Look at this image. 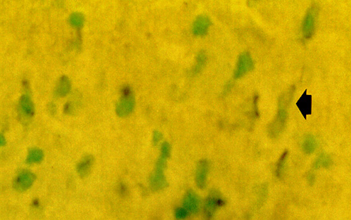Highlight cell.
<instances>
[{
  "label": "cell",
  "instance_id": "1",
  "mask_svg": "<svg viewBox=\"0 0 351 220\" xmlns=\"http://www.w3.org/2000/svg\"><path fill=\"white\" fill-rule=\"evenodd\" d=\"M136 100L134 94L130 87H124L121 91V96L117 102L115 111L117 115L120 118H125L132 114L135 109Z\"/></svg>",
  "mask_w": 351,
  "mask_h": 220
},
{
  "label": "cell",
  "instance_id": "2",
  "mask_svg": "<svg viewBox=\"0 0 351 220\" xmlns=\"http://www.w3.org/2000/svg\"><path fill=\"white\" fill-rule=\"evenodd\" d=\"M318 15V7L313 4L309 7L302 21V34L305 39H310L316 32V21Z\"/></svg>",
  "mask_w": 351,
  "mask_h": 220
},
{
  "label": "cell",
  "instance_id": "3",
  "mask_svg": "<svg viewBox=\"0 0 351 220\" xmlns=\"http://www.w3.org/2000/svg\"><path fill=\"white\" fill-rule=\"evenodd\" d=\"M36 180L35 174L29 170L19 171L13 180V188L19 193L28 191Z\"/></svg>",
  "mask_w": 351,
  "mask_h": 220
},
{
  "label": "cell",
  "instance_id": "4",
  "mask_svg": "<svg viewBox=\"0 0 351 220\" xmlns=\"http://www.w3.org/2000/svg\"><path fill=\"white\" fill-rule=\"evenodd\" d=\"M35 113L34 102L28 94H23L19 98L18 115L22 123H29Z\"/></svg>",
  "mask_w": 351,
  "mask_h": 220
},
{
  "label": "cell",
  "instance_id": "5",
  "mask_svg": "<svg viewBox=\"0 0 351 220\" xmlns=\"http://www.w3.org/2000/svg\"><path fill=\"white\" fill-rule=\"evenodd\" d=\"M287 111L286 108H280L275 119L268 126V135L271 138H276L282 134L285 129L287 120Z\"/></svg>",
  "mask_w": 351,
  "mask_h": 220
},
{
  "label": "cell",
  "instance_id": "6",
  "mask_svg": "<svg viewBox=\"0 0 351 220\" xmlns=\"http://www.w3.org/2000/svg\"><path fill=\"white\" fill-rule=\"evenodd\" d=\"M254 66H255L254 61H253L250 53L243 52L239 54V58H238L236 67H235L233 77L235 79L243 78L244 76L246 75L247 73H249L254 69Z\"/></svg>",
  "mask_w": 351,
  "mask_h": 220
},
{
  "label": "cell",
  "instance_id": "7",
  "mask_svg": "<svg viewBox=\"0 0 351 220\" xmlns=\"http://www.w3.org/2000/svg\"><path fill=\"white\" fill-rule=\"evenodd\" d=\"M224 204H225V200L222 198L219 192L216 190L211 191L204 203V213L207 218H212L216 211L219 209V207H223Z\"/></svg>",
  "mask_w": 351,
  "mask_h": 220
},
{
  "label": "cell",
  "instance_id": "8",
  "mask_svg": "<svg viewBox=\"0 0 351 220\" xmlns=\"http://www.w3.org/2000/svg\"><path fill=\"white\" fill-rule=\"evenodd\" d=\"M95 165V158L91 154H85L77 164L76 171L79 178L85 179L91 174Z\"/></svg>",
  "mask_w": 351,
  "mask_h": 220
},
{
  "label": "cell",
  "instance_id": "9",
  "mask_svg": "<svg viewBox=\"0 0 351 220\" xmlns=\"http://www.w3.org/2000/svg\"><path fill=\"white\" fill-rule=\"evenodd\" d=\"M209 161L208 160H201L197 164L196 171V185L199 189H204L207 183L208 171H209Z\"/></svg>",
  "mask_w": 351,
  "mask_h": 220
},
{
  "label": "cell",
  "instance_id": "10",
  "mask_svg": "<svg viewBox=\"0 0 351 220\" xmlns=\"http://www.w3.org/2000/svg\"><path fill=\"white\" fill-rule=\"evenodd\" d=\"M212 25V21L208 16L200 15L197 16L193 24V34L195 36L203 37L208 34Z\"/></svg>",
  "mask_w": 351,
  "mask_h": 220
},
{
  "label": "cell",
  "instance_id": "11",
  "mask_svg": "<svg viewBox=\"0 0 351 220\" xmlns=\"http://www.w3.org/2000/svg\"><path fill=\"white\" fill-rule=\"evenodd\" d=\"M163 170L154 169L153 173L150 176V188L153 191H158L166 188L168 186V183L167 181L165 172Z\"/></svg>",
  "mask_w": 351,
  "mask_h": 220
},
{
  "label": "cell",
  "instance_id": "12",
  "mask_svg": "<svg viewBox=\"0 0 351 220\" xmlns=\"http://www.w3.org/2000/svg\"><path fill=\"white\" fill-rule=\"evenodd\" d=\"M183 206L191 214L197 213L200 209L199 196L193 190H188L184 197Z\"/></svg>",
  "mask_w": 351,
  "mask_h": 220
},
{
  "label": "cell",
  "instance_id": "13",
  "mask_svg": "<svg viewBox=\"0 0 351 220\" xmlns=\"http://www.w3.org/2000/svg\"><path fill=\"white\" fill-rule=\"evenodd\" d=\"M71 90V82L67 76L63 75L58 78L54 86V95L57 98H64L69 94Z\"/></svg>",
  "mask_w": 351,
  "mask_h": 220
},
{
  "label": "cell",
  "instance_id": "14",
  "mask_svg": "<svg viewBox=\"0 0 351 220\" xmlns=\"http://www.w3.org/2000/svg\"><path fill=\"white\" fill-rule=\"evenodd\" d=\"M306 91L307 90H305L296 102V105L305 119H306V116L312 114V96L308 95Z\"/></svg>",
  "mask_w": 351,
  "mask_h": 220
},
{
  "label": "cell",
  "instance_id": "15",
  "mask_svg": "<svg viewBox=\"0 0 351 220\" xmlns=\"http://www.w3.org/2000/svg\"><path fill=\"white\" fill-rule=\"evenodd\" d=\"M43 159H44V152L42 149L38 148H32L27 152L26 163L28 165L39 164L43 161Z\"/></svg>",
  "mask_w": 351,
  "mask_h": 220
},
{
  "label": "cell",
  "instance_id": "16",
  "mask_svg": "<svg viewBox=\"0 0 351 220\" xmlns=\"http://www.w3.org/2000/svg\"><path fill=\"white\" fill-rule=\"evenodd\" d=\"M318 147V142L316 138L313 135H307L305 136L302 142V151L307 155L313 153Z\"/></svg>",
  "mask_w": 351,
  "mask_h": 220
},
{
  "label": "cell",
  "instance_id": "17",
  "mask_svg": "<svg viewBox=\"0 0 351 220\" xmlns=\"http://www.w3.org/2000/svg\"><path fill=\"white\" fill-rule=\"evenodd\" d=\"M207 53L204 51H201L198 53L197 56V59H196V64L193 67V69H192V73L193 75L196 76L198 73L203 70L204 67H205L206 63H207Z\"/></svg>",
  "mask_w": 351,
  "mask_h": 220
},
{
  "label": "cell",
  "instance_id": "18",
  "mask_svg": "<svg viewBox=\"0 0 351 220\" xmlns=\"http://www.w3.org/2000/svg\"><path fill=\"white\" fill-rule=\"evenodd\" d=\"M333 164L331 156L327 153H322L314 162L313 168L316 169H328Z\"/></svg>",
  "mask_w": 351,
  "mask_h": 220
},
{
  "label": "cell",
  "instance_id": "19",
  "mask_svg": "<svg viewBox=\"0 0 351 220\" xmlns=\"http://www.w3.org/2000/svg\"><path fill=\"white\" fill-rule=\"evenodd\" d=\"M80 96H77L66 103L65 106H64V113L67 115H74L75 112L78 111V109L80 106Z\"/></svg>",
  "mask_w": 351,
  "mask_h": 220
},
{
  "label": "cell",
  "instance_id": "20",
  "mask_svg": "<svg viewBox=\"0 0 351 220\" xmlns=\"http://www.w3.org/2000/svg\"><path fill=\"white\" fill-rule=\"evenodd\" d=\"M69 22L72 27L80 29L85 23V16L80 12H74L69 16Z\"/></svg>",
  "mask_w": 351,
  "mask_h": 220
},
{
  "label": "cell",
  "instance_id": "21",
  "mask_svg": "<svg viewBox=\"0 0 351 220\" xmlns=\"http://www.w3.org/2000/svg\"><path fill=\"white\" fill-rule=\"evenodd\" d=\"M287 156H288V150H285L280 156V160L278 161L276 171H275L278 178H282L283 175H284V167H285Z\"/></svg>",
  "mask_w": 351,
  "mask_h": 220
},
{
  "label": "cell",
  "instance_id": "22",
  "mask_svg": "<svg viewBox=\"0 0 351 220\" xmlns=\"http://www.w3.org/2000/svg\"><path fill=\"white\" fill-rule=\"evenodd\" d=\"M171 155V145L167 141L162 143L161 147V156L168 159Z\"/></svg>",
  "mask_w": 351,
  "mask_h": 220
},
{
  "label": "cell",
  "instance_id": "23",
  "mask_svg": "<svg viewBox=\"0 0 351 220\" xmlns=\"http://www.w3.org/2000/svg\"><path fill=\"white\" fill-rule=\"evenodd\" d=\"M189 212L184 207H179L175 211V218L177 220H184L188 217Z\"/></svg>",
  "mask_w": 351,
  "mask_h": 220
},
{
  "label": "cell",
  "instance_id": "24",
  "mask_svg": "<svg viewBox=\"0 0 351 220\" xmlns=\"http://www.w3.org/2000/svg\"><path fill=\"white\" fill-rule=\"evenodd\" d=\"M163 138V135L161 134V132L158 130H155L152 134V144L153 145H158L159 143L161 142V140Z\"/></svg>",
  "mask_w": 351,
  "mask_h": 220
},
{
  "label": "cell",
  "instance_id": "25",
  "mask_svg": "<svg viewBox=\"0 0 351 220\" xmlns=\"http://www.w3.org/2000/svg\"><path fill=\"white\" fill-rule=\"evenodd\" d=\"M6 144H7V140L5 139L4 135L1 134V136H0V145H1V146H5Z\"/></svg>",
  "mask_w": 351,
  "mask_h": 220
}]
</instances>
